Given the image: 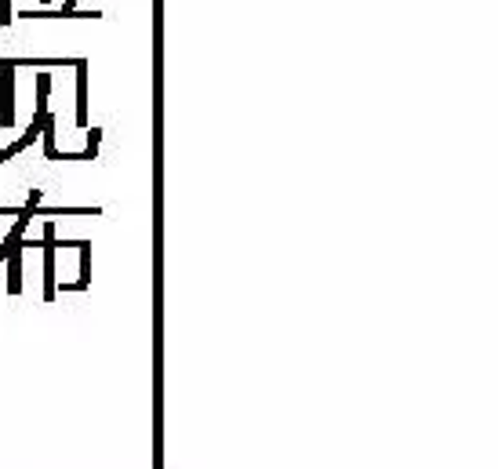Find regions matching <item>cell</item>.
<instances>
[{"label": "cell", "mask_w": 498, "mask_h": 469, "mask_svg": "<svg viewBox=\"0 0 498 469\" xmlns=\"http://www.w3.org/2000/svg\"><path fill=\"white\" fill-rule=\"evenodd\" d=\"M15 11H11V0H0V26H11Z\"/></svg>", "instance_id": "cell-7"}, {"label": "cell", "mask_w": 498, "mask_h": 469, "mask_svg": "<svg viewBox=\"0 0 498 469\" xmlns=\"http://www.w3.org/2000/svg\"><path fill=\"white\" fill-rule=\"evenodd\" d=\"M73 70H77V127L88 132V58H77Z\"/></svg>", "instance_id": "cell-3"}, {"label": "cell", "mask_w": 498, "mask_h": 469, "mask_svg": "<svg viewBox=\"0 0 498 469\" xmlns=\"http://www.w3.org/2000/svg\"><path fill=\"white\" fill-rule=\"evenodd\" d=\"M0 127H15V66L0 58Z\"/></svg>", "instance_id": "cell-2"}, {"label": "cell", "mask_w": 498, "mask_h": 469, "mask_svg": "<svg viewBox=\"0 0 498 469\" xmlns=\"http://www.w3.org/2000/svg\"><path fill=\"white\" fill-rule=\"evenodd\" d=\"M55 240H58V233H55V222L47 218L44 222V240H40V248H44V302H55V295H58V277H55Z\"/></svg>", "instance_id": "cell-1"}, {"label": "cell", "mask_w": 498, "mask_h": 469, "mask_svg": "<svg viewBox=\"0 0 498 469\" xmlns=\"http://www.w3.org/2000/svg\"><path fill=\"white\" fill-rule=\"evenodd\" d=\"M40 4H51V0H40Z\"/></svg>", "instance_id": "cell-8"}, {"label": "cell", "mask_w": 498, "mask_h": 469, "mask_svg": "<svg viewBox=\"0 0 498 469\" xmlns=\"http://www.w3.org/2000/svg\"><path fill=\"white\" fill-rule=\"evenodd\" d=\"M80 277L73 284H62V291H84L91 284V240H80Z\"/></svg>", "instance_id": "cell-4"}, {"label": "cell", "mask_w": 498, "mask_h": 469, "mask_svg": "<svg viewBox=\"0 0 498 469\" xmlns=\"http://www.w3.org/2000/svg\"><path fill=\"white\" fill-rule=\"evenodd\" d=\"M40 138H44V157H47V160H58V145H55V117H51V113H47V120H44Z\"/></svg>", "instance_id": "cell-6"}, {"label": "cell", "mask_w": 498, "mask_h": 469, "mask_svg": "<svg viewBox=\"0 0 498 469\" xmlns=\"http://www.w3.org/2000/svg\"><path fill=\"white\" fill-rule=\"evenodd\" d=\"M22 291V248L8 255V295Z\"/></svg>", "instance_id": "cell-5"}]
</instances>
